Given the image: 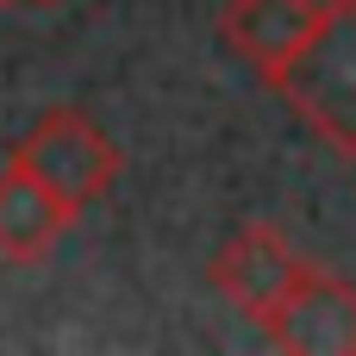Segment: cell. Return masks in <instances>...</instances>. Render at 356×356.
Masks as SVG:
<instances>
[{
  "instance_id": "obj_5",
  "label": "cell",
  "mask_w": 356,
  "mask_h": 356,
  "mask_svg": "<svg viewBox=\"0 0 356 356\" xmlns=\"http://www.w3.org/2000/svg\"><path fill=\"white\" fill-rule=\"evenodd\" d=\"M313 19H319V0H225L219 6V38L269 81L294 56V44L313 31Z\"/></svg>"
},
{
  "instance_id": "obj_3",
  "label": "cell",
  "mask_w": 356,
  "mask_h": 356,
  "mask_svg": "<svg viewBox=\"0 0 356 356\" xmlns=\"http://www.w3.org/2000/svg\"><path fill=\"white\" fill-rule=\"evenodd\" d=\"M263 332L288 356H356V288L344 275L307 263L288 300L263 319Z\"/></svg>"
},
{
  "instance_id": "obj_1",
  "label": "cell",
  "mask_w": 356,
  "mask_h": 356,
  "mask_svg": "<svg viewBox=\"0 0 356 356\" xmlns=\"http://www.w3.org/2000/svg\"><path fill=\"white\" fill-rule=\"evenodd\" d=\"M288 113L325 138L338 156H356V0H319L313 31L269 75Z\"/></svg>"
},
{
  "instance_id": "obj_4",
  "label": "cell",
  "mask_w": 356,
  "mask_h": 356,
  "mask_svg": "<svg viewBox=\"0 0 356 356\" xmlns=\"http://www.w3.org/2000/svg\"><path fill=\"white\" fill-rule=\"evenodd\" d=\"M300 269H307V257L275 232V225H238L225 244H219V257H213V288L238 307V313H250L257 325L288 300V288L300 282Z\"/></svg>"
},
{
  "instance_id": "obj_6",
  "label": "cell",
  "mask_w": 356,
  "mask_h": 356,
  "mask_svg": "<svg viewBox=\"0 0 356 356\" xmlns=\"http://www.w3.org/2000/svg\"><path fill=\"white\" fill-rule=\"evenodd\" d=\"M75 219L81 213L63 207L38 175H25L19 163L0 169V257L6 263H44Z\"/></svg>"
},
{
  "instance_id": "obj_7",
  "label": "cell",
  "mask_w": 356,
  "mask_h": 356,
  "mask_svg": "<svg viewBox=\"0 0 356 356\" xmlns=\"http://www.w3.org/2000/svg\"><path fill=\"white\" fill-rule=\"evenodd\" d=\"M0 6H44V0H0Z\"/></svg>"
},
{
  "instance_id": "obj_2",
  "label": "cell",
  "mask_w": 356,
  "mask_h": 356,
  "mask_svg": "<svg viewBox=\"0 0 356 356\" xmlns=\"http://www.w3.org/2000/svg\"><path fill=\"white\" fill-rule=\"evenodd\" d=\"M13 163H19L25 175H38V181H44L63 207H75V213H88V207L119 181V169H125L119 144H113L88 113H75V106L44 113V119L19 138Z\"/></svg>"
}]
</instances>
